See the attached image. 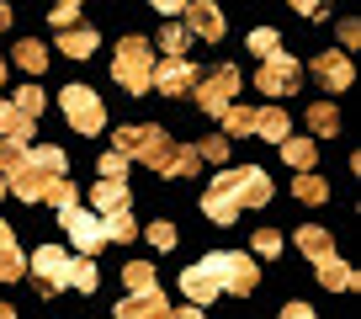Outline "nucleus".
Listing matches in <instances>:
<instances>
[{"instance_id":"1","label":"nucleus","mask_w":361,"mask_h":319,"mask_svg":"<svg viewBox=\"0 0 361 319\" xmlns=\"http://www.w3.org/2000/svg\"><path fill=\"white\" fill-rule=\"evenodd\" d=\"M271 203V176L260 165H234V171H218V181L202 192V213L213 224H234L245 207H266Z\"/></svg>"},{"instance_id":"2","label":"nucleus","mask_w":361,"mask_h":319,"mask_svg":"<svg viewBox=\"0 0 361 319\" xmlns=\"http://www.w3.org/2000/svg\"><path fill=\"white\" fill-rule=\"evenodd\" d=\"M117 155L144 160L149 171H159V176H192L197 165H202V155H197V149L170 144V133H165V128H154V123L117 128Z\"/></svg>"},{"instance_id":"3","label":"nucleus","mask_w":361,"mask_h":319,"mask_svg":"<svg viewBox=\"0 0 361 319\" xmlns=\"http://www.w3.org/2000/svg\"><path fill=\"white\" fill-rule=\"evenodd\" d=\"M112 75L123 91H149V75H154V48L144 43V37H123L117 43V59H112Z\"/></svg>"},{"instance_id":"4","label":"nucleus","mask_w":361,"mask_h":319,"mask_svg":"<svg viewBox=\"0 0 361 319\" xmlns=\"http://www.w3.org/2000/svg\"><path fill=\"white\" fill-rule=\"evenodd\" d=\"M202 266L218 277V287H224V293H234V298H245V293H255V287H260L255 261H250V255H239V251H213V255H202Z\"/></svg>"},{"instance_id":"5","label":"nucleus","mask_w":361,"mask_h":319,"mask_svg":"<svg viewBox=\"0 0 361 319\" xmlns=\"http://www.w3.org/2000/svg\"><path fill=\"white\" fill-rule=\"evenodd\" d=\"M59 107H64L69 128L85 133V138H96L106 128V107H102V96L90 91V85H64V91H59Z\"/></svg>"},{"instance_id":"6","label":"nucleus","mask_w":361,"mask_h":319,"mask_svg":"<svg viewBox=\"0 0 361 319\" xmlns=\"http://www.w3.org/2000/svg\"><path fill=\"white\" fill-rule=\"evenodd\" d=\"M239 85H245V80H239V69H234V64H218V69H207V75L197 80L192 91H197V107L218 117V112H224V107H234Z\"/></svg>"},{"instance_id":"7","label":"nucleus","mask_w":361,"mask_h":319,"mask_svg":"<svg viewBox=\"0 0 361 319\" xmlns=\"http://www.w3.org/2000/svg\"><path fill=\"white\" fill-rule=\"evenodd\" d=\"M69 261H75V255L59 251V245H43V251L27 255V272L37 277V293H43V298H54V293L69 287Z\"/></svg>"},{"instance_id":"8","label":"nucleus","mask_w":361,"mask_h":319,"mask_svg":"<svg viewBox=\"0 0 361 319\" xmlns=\"http://www.w3.org/2000/svg\"><path fill=\"white\" fill-rule=\"evenodd\" d=\"M59 224H64V234H69V245H75V255H96L102 251V213H85L80 203H69V207H59Z\"/></svg>"},{"instance_id":"9","label":"nucleus","mask_w":361,"mask_h":319,"mask_svg":"<svg viewBox=\"0 0 361 319\" xmlns=\"http://www.w3.org/2000/svg\"><path fill=\"white\" fill-rule=\"evenodd\" d=\"M255 85H260L266 96H293L298 85H303V64H298L293 54H271V59H260Z\"/></svg>"},{"instance_id":"10","label":"nucleus","mask_w":361,"mask_h":319,"mask_svg":"<svg viewBox=\"0 0 361 319\" xmlns=\"http://www.w3.org/2000/svg\"><path fill=\"white\" fill-rule=\"evenodd\" d=\"M314 80L319 85H324V91H350V85H356V69H350V59H345V48H324V54H314Z\"/></svg>"},{"instance_id":"11","label":"nucleus","mask_w":361,"mask_h":319,"mask_svg":"<svg viewBox=\"0 0 361 319\" xmlns=\"http://www.w3.org/2000/svg\"><path fill=\"white\" fill-rule=\"evenodd\" d=\"M197 80H202V69H197L192 59L180 54V59H165V64H154L149 85H154V91H165V96H186V91L197 85Z\"/></svg>"},{"instance_id":"12","label":"nucleus","mask_w":361,"mask_h":319,"mask_svg":"<svg viewBox=\"0 0 361 319\" xmlns=\"http://www.w3.org/2000/svg\"><path fill=\"white\" fill-rule=\"evenodd\" d=\"M117 319H170V298L159 293V282L154 287H138L133 298L117 303Z\"/></svg>"},{"instance_id":"13","label":"nucleus","mask_w":361,"mask_h":319,"mask_svg":"<svg viewBox=\"0 0 361 319\" xmlns=\"http://www.w3.org/2000/svg\"><path fill=\"white\" fill-rule=\"evenodd\" d=\"M186 32H197L202 43H218L224 37V11L213 0H186Z\"/></svg>"},{"instance_id":"14","label":"nucleus","mask_w":361,"mask_h":319,"mask_svg":"<svg viewBox=\"0 0 361 319\" xmlns=\"http://www.w3.org/2000/svg\"><path fill=\"white\" fill-rule=\"evenodd\" d=\"M180 293L192 298V303H213V298H224V287H218V277L197 261V266H186V272H180Z\"/></svg>"},{"instance_id":"15","label":"nucleus","mask_w":361,"mask_h":319,"mask_svg":"<svg viewBox=\"0 0 361 319\" xmlns=\"http://www.w3.org/2000/svg\"><path fill=\"white\" fill-rule=\"evenodd\" d=\"M48 181H54V176H48V171H37V165H32V155H27V165H22V171H11V176H6V186H16V197H22V203H43Z\"/></svg>"},{"instance_id":"16","label":"nucleus","mask_w":361,"mask_h":319,"mask_svg":"<svg viewBox=\"0 0 361 319\" xmlns=\"http://www.w3.org/2000/svg\"><path fill=\"white\" fill-rule=\"evenodd\" d=\"M96 213H117V207H133V192L128 181H112V176H96V192H90Z\"/></svg>"},{"instance_id":"17","label":"nucleus","mask_w":361,"mask_h":319,"mask_svg":"<svg viewBox=\"0 0 361 319\" xmlns=\"http://www.w3.org/2000/svg\"><path fill=\"white\" fill-rule=\"evenodd\" d=\"M22 272H27V255L16 251V234H11V224L0 218V282H16Z\"/></svg>"},{"instance_id":"18","label":"nucleus","mask_w":361,"mask_h":319,"mask_svg":"<svg viewBox=\"0 0 361 319\" xmlns=\"http://www.w3.org/2000/svg\"><path fill=\"white\" fill-rule=\"evenodd\" d=\"M314 266H319V282H324L329 293H350V287L361 282V277L350 272V266L340 261V255H324V261H314Z\"/></svg>"},{"instance_id":"19","label":"nucleus","mask_w":361,"mask_h":319,"mask_svg":"<svg viewBox=\"0 0 361 319\" xmlns=\"http://www.w3.org/2000/svg\"><path fill=\"white\" fill-rule=\"evenodd\" d=\"M32 128H37V117L16 112L11 102H0V138H16V144H32Z\"/></svg>"},{"instance_id":"20","label":"nucleus","mask_w":361,"mask_h":319,"mask_svg":"<svg viewBox=\"0 0 361 319\" xmlns=\"http://www.w3.org/2000/svg\"><path fill=\"white\" fill-rule=\"evenodd\" d=\"M96 43H102V37L90 32V27H59V48H64L69 59H90Z\"/></svg>"},{"instance_id":"21","label":"nucleus","mask_w":361,"mask_h":319,"mask_svg":"<svg viewBox=\"0 0 361 319\" xmlns=\"http://www.w3.org/2000/svg\"><path fill=\"white\" fill-rule=\"evenodd\" d=\"M102 234L112 239V245H128V239L138 234V218L128 213V207H117V213H102Z\"/></svg>"},{"instance_id":"22","label":"nucleus","mask_w":361,"mask_h":319,"mask_svg":"<svg viewBox=\"0 0 361 319\" xmlns=\"http://www.w3.org/2000/svg\"><path fill=\"white\" fill-rule=\"evenodd\" d=\"M308 128H314L319 138H335L340 133V107L335 102H314L308 107Z\"/></svg>"},{"instance_id":"23","label":"nucleus","mask_w":361,"mask_h":319,"mask_svg":"<svg viewBox=\"0 0 361 319\" xmlns=\"http://www.w3.org/2000/svg\"><path fill=\"white\" fill-rule=\"evenodd\" d=\"M298 251L314 255V261H324V255H335V239H329V229H298Z\"/></svg>"},{"instance_id":"24","label":"nucleus","mask_w":361,"mask_h":319,"mask_svg":"<svg viewBox=\"0 0 361 319\" xmlns=\"http://www.w3.org/2000/svg\"><path fill=\"white\" fill-rule=\"evenodd\" d=\"M287 128H293V123H287L282 107H266V112H255V133H260V138H271V144H282Z\"/></svg>"},{"instance_id":"25","label":"nucleus","mask_w":361,"mask_h":319,"mask_svg":"<svg viewBox=\"0 0 361 319\" xmlns=\"http://www.w3.org/2000/svg\"><path fill=\"white\" fill-rule=\"evenodd\" d=\"M224 138H245V133H255V112L250 107H224Z\"/></svg>"},{"instance_id":"26","label":"nucleus","mask_w":361,"mask_h":319,"mask_svg":"<svg viewBox=\"0 0 361 319\" xmlns=\"http://www.w3.org/2000/svg\"><path fill=\"white\" fill-rule=\"evenodd\" d=\"M282 160L293 165V171H308V165H314V138H293L287 133L282 138Z\"/></svg>"},{"instance_id":"27","label":"nucleus","mask_w":361,"mask_h":319,"mask_svg":"<svg viewBox=\"0 0 361 319\" xmlns=\"http://www.w3.org/2000/svg\"><path fill=\"white\" fill-rule=\"evenodd\" d=\"M16 64H22L27 75H43V69H48V48L32 43V37H22V43H16Z\"/></svg>"},{"instance_id":"28","label":"nucleus","mask_w":361,"mask_h":319,"mask_svg":"<svg viewBox=\"0 0 361 319\" xmlns=\"http://www.w3.org/2000/svg\"><path fill=\"white\" fill-rule=\"evenodd\" d=\"M245 48H250L255 59H271V54H282V32H276V27H255Z\"/></svg>"},{"instance_id":"29","label":"nucleus","mask_w":361,"mask_h":319,"mask_svg":"<svg viewBox=\"0 0 361 319\" xmlns=\"http://www.w3.org/2000/svg\"><path fill=\"white\" fill-rule=\"evenodd\" d=\"M69 287H75V293H96V261H90V255H75V261H69Z\"/></svg>"},{"instance_id":"30","label":"nucleus","mask_w":361,"mask_h":319,"mask_svg":"<svg viewBox=\"0 0 361 319\" xmlns=\"http://www.w3.org/2000/svg\"><path fill=\"white\" fill-rule=\"evenodd\" d=\"M43 203H48V207H69V203H80V186L69 181V176H54V181H48V192H43Z\"/></svg>"},{"instance_id":"31","label":"nucleus","mask_w":361,"mask_h":319,"mask_svg":"<svg viewBox=\"0 0 361 319\" xmlns=\"http://www.w3.org/2000/svg\"><path fill=\"white\" fill-rule=\"evenodd\" d=\"M293 192H298V203H324V197H329V186H324V176H308V171H298Z\"/></svg>"},{"instance_id":"32","label":"nucleus","mask_w":361,"mask_h":319,"mask_svg":"<svg viewBox=\"0 0 361 319\" xmlns=\"http://www.w3.org/2000/svg\"><path fill=\"white\" fill-rule=\"evenodd\" d=\"M154 43L165 48L170 59H180V54H186V43H192V37H186V27H176V22H170V27H159V37H154Z\"/></svg>"},{"instance_id":"33","label":"nucleus","mask_w":361,"mask_h":319,"mask_svg":"<svg viewBox=\"0 0 361 319\" xmlns=\"http://www.w3.org/2000/svg\"><path fill=\"white\" fill-rule=\"evenodd\" d=\"M123 282L133 287V293H138V287H154V266H149V261H128L123 266Z\"/></svg>"},{"instance_id":"34","label":"nucleus","mask_w":361,"mask_h":319,"mask_svg":"<svg viewBox=\"0 0 361 319\" xmlns=\"http://www.w3.org/2000/svg\"><path fill=\"white\" fill-rule=\"evenodd\" d=\"M11 107H16V112H27V117H37V112H43V85H22Z\"/></svg>"},{"instance_id":"35","label":"nucleus","mask_w":361,"mask_h":319,"mask_svg":"<svg viewBox=\"0 0 361 319\" xmlns=\"http://www.w3.org/2000/svg\"><path fill=\"white\" fill-rule=\"evenodd\" d=\"M149 245H154V251H170V245H176V224H165V218L149 224Z\"/></svg>"},{"instance_id":"36","label":"nucleus","mask_w":361,"mask_h":319,"mask_svg":"<svg viewBox=\"0 0 361 319\" xmlns=\"http://www.w3.org/2000/svg\"><path fill=\"white\" fill-rule=\"evenodd\" d=\"M96 171H102V176H112V181H128V155H117V149H112V155H106L102 165H96Z\"/></svg>"},{"instance_id":"37","label":"nucleus","mask_w":361,"mask_h":319,"mask_svg":"<svg viewBox=\"0 0 361 319\" xmlns=\"http://www.w3.org/2000/svg\"><path fill=\"white\" fill-rule=\"evenodd\" d=\"M54 27H80V0H59L54 6Z\"/></svg>"},{"instance_id":"38","label":"nucleus","mask_w":361,"mask_h":319,"mask_svg":"<svg viewBox=\"0 0 361 319\" xmlns=\"http://www.w3.org/2000/svg\"><path fill=\"white\" fill-rule=\"evenodd\" d=\"M197 155H202V160H228V138H224V133L202 138V144H197Z\"/></svg>"},{"instance_id":"39","label":"nucleus","mask_w":361,"mask_h":319,"mask_svg":"<svg viewBox=\"0 0 361 319\" xmlns=\"http://www.w3.org/2000/svg\"><path fill=\"white\" fill-rule=\"evenodd\" d=\"M335 37H340V48H356L361 43V22H356V16H345V22L335 27Z\"/></svg>"},{"instance_id":"40","label":"nucleus","mask_w":361,"mask_h":319,"mask_svg":"<svg viewBox=\"0 0 361 319\" xmlns=\"http://www.w3.org/2000/svg\"><path fill=\"white\" fill-rule=\"evenodd\" d=\"M255 251L260 255H276V251H282V234H276V229H260V234H255Z\"/></svg>"},{"instance_id":"41","label":"nucleus","mask_w":361,"mask_h":319,"mask_svg":"<svg viewBox=\"0 0 361 319\" xmlns=\"http://www.w3.org/2000/svg\"><path fill=\"white\" fill-rule=\"evenodd\" d=\"M287 6H293L298 16H324L329 11V0H287Z\"/></svg>"},{"instance_id":"42","label":"nucleus","mask_w":361,"mask_h":319,"mask_svg":"<svg viewBox=\"0 0 361 319\" xmlns=\"http://www.w3.org/2000/svg\"><path fill=\"white\" fill-rule=\"evenodd\" d=\"M154 11H165V16H176V11H186V0H149Z\"/></svg>"},{"instance_id":"43","label":"nucleus","mask_w":361,"mask_h":319,"mask_svg":"<svg viewBox=\"0 0 361 319\" xmlns=\"http://www.w3.org/2000/svg\"><path fill=\"white\" fill-rule=\"evenodd\" d=\"M282 319H314V308H308V303H287Z\"/></svg>"},{"instance_id":"44","label":"nucleus","mask_w":361,"mask_h":319,"mask_svg":"<svg viewBox=\"0 0 361 319\" xmlns=\"http://www.w3.org/2000/svg\"><path fill=\"white\" fill-rule=\"evenodd\" d=\"M170 319H202V308H197V303L192 308H170Z\"/></svg>"},{"instance_id":"45","label":"nucleus","mask_w":361,"mask_h":319,"mask_svg":"<svg viewBox=\"0 0 361 319\" xmlns=\"http://www.w3.org/2000/svg\"><path fill=\"white\" fill-rule=\"evenodd\" d=\"M6 27H11V6H6V0H0V32H6Z\"/></svg>"},{"instance_id":"46","label":"nucleus","mask_w":361,"mask_h":319,"mask_svg":"<svg viewBox=\"0 0 361 319\" xmlns=\"http://www.w3.org/2000/svg\"><path fill=\"white\" fill-rule=\"evenodd\" d=\"M0 319H16V308H11V303H0Z\"/></svg>"},{"instance_id":"47","label":"nucleus","mask_w":361,"mask_h":319,"mask_svg":"<svg viewBox=\"0 0 361 319\" xmlns=\"http://www.w3.org/2000/svg\"><path fill=\"white\" fill-rule=\"evenodd\" d=\"M0 85H6V59H0Z\"/></svg>"},{"instance_id":"48","label":"nucleus","mask_w":361,"mask_h":319,"mask_svg":"<svg viewBox=\"0 0 361 319\" xmlns=\"http://www.w3.org/2000/svg\"><path fill=\"white\" fill-rule=\"evenodd\" d=\"M0 197H6V176H0Z\"/></svg>"}]
</instances>
